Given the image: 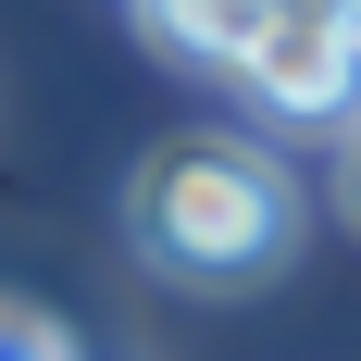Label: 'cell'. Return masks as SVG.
<instances>
[{
    "instance_id": "6da1fadb",
    "label": "cell",
    "mask_w": 361,
    "mask_h": 361,
    "mask_svg": "<svg viewBox=\"0 0 361 361\" xmlns=\"http://www.w3.org/2000/svg\"><path fill=\"white\" fill-rule=\"evenodd\" d=\"M125 212H137V262H162L175 287H262L299 250V175L274 149H250V137L149 149Z\"/></svg>"
},
{
    "instance_id": "277c9868",
    "label": "cell",
    "mask_w": 361,
    "mask_h": 361,
    "mask_svg": "<svg viewBox=\"0 0 361 361\" xmlns=\"http://www.w3.org/2000/svg\"><path fill=\"white\" fill-rule=\"evenodd\" d=\"M0 361H75V336L50 312H25V299H0Z\"/></svg>"
},
{
    "instance_id": "8992f818",
    "label": "cell",
    "mask_w": 361,
    "mask_h": 361,
    "mask_svg": "<svg viewBox=\"0 0 361 361\" xmlns=\"http://www.w3.org/2000/svg\"><path fill=\"white\" fill-rule=\"evenodd\" d=\"M287 13H336V25H361V0H287Z\"/></svg>"
},
{
    "instance_id": "7a4b0ae2",
    "label": "cell",
    "mask_w": 361,
    "mask_h": 361,
    "mask_svg": "<svg viewBox=\"0 0 361 361\" xmlns=\"http://www.w3.org/2000/svg\"><path fill=\"white\" fill-rule=\"evenodd\" d=\"M237 87H250L262 112H287V125H349V112H361V25L287 13V0H274V25L250 37Z\"/></svg>"
},
{
    "instance_id": "3957f363",
    "label": "cell",
    "mask_w": 361,
    "mask_h": 361,
    "mask_svg": "<svg viewBox=\"0 0 361 361\" xmlns=\"http://www.w3.org/2000/svg\"><path fill=\"white\" fill-rule=\"evenodd\" d=\"M137 13H149V37L187 50L200 75H237V63H250V37L274 25V0H137Z\"/></svg>"
},
{
    "instance_id": "5b68a950",
    "label": "cell",
    "mask_w": 361,
    "mask_h": 361,
    "mask_svg": "<svg viewBox=\"0 0 361 361\" xmlns=\"http://www.w3.org/2000/svg\"><path fill=\"white\" fill-rule=\"evenodd\" d=\"M336 200H349V224H361V137H349V162H336Z\"/></svg>"
}]
</instances>
